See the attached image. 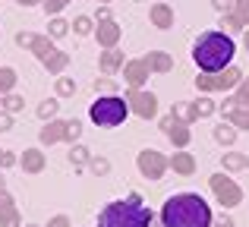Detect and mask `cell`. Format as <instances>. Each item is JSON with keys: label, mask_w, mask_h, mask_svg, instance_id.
Here are the masks:
<instances>
[{"label": "cell", "mask_w": 249, "mask_h": 227, "mask_svg": "<svg viewBox=\"0 0 249 227\" xmlns=\"http://www.w3.org/2000/svg\"><path fill=\"white\" fill-rule=\"evenodd\" d=\"M214 215L199 192H174L161 205V227H212Z\"/></svg>", "instance_id": "1"}, {"label": "cell", "mask_w": 249, "mask_h": 227, "mask_svg": "<svg viewBox=\"0 0 249 227\" xmlns=\"http://www.w3.org/2000/svg\"><path fill=\"white\" fill-rule=\"evenodd\" d=\"M233 54H237V44L227 32H202L193 41V60L202 73H221V70L231 67Z\"/></svg>", "instance_id": "2"}, {"label": "cell", "mask_w": 249, "mask_h": 227, "mask_svg": "<svg viewBox=\"0 0 249 227\" xmlns=\"http://www.w3.org/2000/svg\"><path fill=\"white\" fill-rule=\"evenodd\" d=\"M155 211L142 202L139 192H129L126 199H114L98 211V227H152Z\"/></svg>", "instance_id": "3"}, {"label": "cell", "mask_w": 249, "mask_h": 227, "mask_svg": "<svg viewBox=\"0 0 249 227\" xmlns=\"http://www.w3.org/2000/svg\"><path fill=\"white\" fill-rule=\"evenodd\" d=\"M89 117H91L95 126H120L129 117V105H126L123 95H104V98L91 101Z\"/></svg>", "instance_id": "4"}, {"label": "cell", "mask_w": 249, "mask_h": 227, "mask_svg": "<svg viewBox=\"0 0 249 227\" xmlns=\"http://www.w3.org/2000/svg\"><path fill=\"white\" fill-rule=\"evenodd\" d=\"M240 82H243V70H237V67H227V70H221V73H202V76H196V88H199L202 95L231 92V88L240 86Z\"/></svg>", "instance_id": "5"}, {"label": "cell", "mask_w": 249, "mask_h": 227, "mask_svg": "<svg viewBox=\"0 0 249 227\" xmlns=\"http://www.w3.org/2000/svg\"><path fill=\"white\" fill-rule=\"evenodd\" d=\"M208 186H212L214 199L221 202V209H237V205L243 202L240 183L233 177H227V174H212V177H208Z\"/></svg>", "instance_id": "6"}, {"label": "cell", "mask_w": 249, "mask_h": 227, "mask_svg": "<svg viewBox=\"0 0 249 227\" xmlns=\"http://www.w3.org/2000/svg\"><path fill=\"white\" fill-rule=\"evenodd\" d=\"M126 105H129V114L142 117V120H152L158 114V95L155 92H145V88H129L126 95Z\"/></svg>", "instance_id": "7"}, {"label": "cell", "mask_w": 249, "mask_h": 227, "mask_svg": "<svg viewBox=\"0 0 249 227\" xmlns=\"http://www.w3.org/2000/svg\"><path fill=\"white\" fill-rule=\"evenodd\" d=\"M136 167H139V174L145 180H161L170 164L158 148H145V152H139V158H136Z\"/></svg>", "instance_id": "8"}, {"label": "cell", "mask_w": 249, "mask_h": 227, "mask_svg": "<svg viewBox=\"0 0 249 227\" xmlns=\"http://www.w3.org/2000/svg\"><path fill=\"white\" fill-rule=\"evenodd\" d=\"M161 133H164L177 148H186L189 139H193V129H189V123H183L174 111H170L167 117H161Z\"/></svg>", "instance_id": "9"}, {"label": "cell", "mask_w": 249, "mask_h": 227, "mask_svg": "<svg viewBox=\"0 0 249 227\" xmlns=\"http://www.w3.org/2000/svg\"><path fill=\"white\" fill-rule=\"evenodd\" d=\"M120 73H123V79H126V86H129V88H142V86L148 82V76H152L142 57H139V60H126Z\"/></svg>", "instance_id": "10"}, {"label": "cell", "mask_w": 249, "mask_h": 227, "mask_svg": "<svg viewBox=\"0 0 249 227\" xmlns=\"http://www.w3.org/2000/svg\"><path fill=\"white\" fill-rule=\"evenodd\" d=\"M120 35H123V29L110 19V22H98L95 25V38H98V44H101L104 51H110V48H117V41H120Z\"/></svg>", "instance_id": "11"}, {"label": "cell", "mask_w": 249, "mask_h": 227, "mask_svg": "<svg viewBox=\"0 0 249 227\" xmlns=\"http://www.w3.org/2000/svg\"><path fill=\"white\" fill-rule=\"evenodd\" d=\"M142 60H145L148 73H170V70H174V57H170L167 51H148Z\"/></svg>", "instance_id": "12"}, {"label": "cell", "mask_w": 249, "mask_h": 227, "mask_svg": "<svg viewBox=\"0 0 249 227\" xmlns=\"http://www.w3.org/2000/svg\"><path fill=\"white\" fill-rule=\"evenodd\" d=\"M123 51H117V48H110V51H101V57H98V67H101V73L104 76H114V73H120L123 70Z\"/></svg>", "instance_id": "13"}, {"label": "cell", "mask_w": 249, "mask_h": 227, "mask_svg": "<svg viewBox=\"0 0 249 227\" xmlns=\"http://www.w3.org/2000/svg\"><path fill=\"white\" fill-rule=\"evenodd\" d=\"M19 164H22L25 174H41L44 167H48V158H44L41 148H25L22 158H19Z\"/></svg>", "instance_id": "14"}, {"label": "cell", "mask_w": 249, "mask_h": 227, "mask_svg": "<svg viewBox=\"0 0 249 227\" xmlns=\"http://www.w3.org/2000/svg\"><path fill=\"white\" fill-rule=\"evenodd\" d=\"M29 51H32V54H35L41 63H48L60 48L54 44V38H51V35H35V41H32V48H29Z\"/></svg>", "instance_id": "15"}, {"label": "cell", "mask_w": 249, "mask_h": 227, "mask_svg": "<svg viewBox=\"0 0 249 227\" xmlns=\"http://www.w3.org/2000/svg\"><path fill=\"white\" fill-rule=\"evenodd\" d=\"M167 164L174 167V174H180V177H193L196 174V158L189 152H174V158H167Z\"/></svg>", "instance_id": "16"}, {"label": "cell", "mask_w": 249, "mask_h": 227, "mask_svg": "<svg viewBox=\"0 0 249 227\" xmlns=\"http://www.w3.org/2000/svg\"><path fill=\"white\" fill-rule=\"evenodd\" d=\"M231 107H249V76H243V82L233 88V95L224 101V107H221V111L227 114Z\"/></svg>", "instance_id": "17"}, {"label": "cell", "mask_w": 249, "mask_h": 227, "mask_svg": "<svg viewBox=\"0 0 249 227\" xmlns=\"http://www.w3.org/2000/svg\"><path fill=\"white\" fill-rule=\"evenodd\" d=\"M63 133H67V120H48V126H41V142L44 145H54V142H63Z\"/></svg>", "instance_id": "18"}, {"label": "cell", "mask_w": 249, "mask_h": 227, "mask_svg": "<svg viewBox=\"0 0 249 227\" xmlns=\"http://www.w3.org/2000/svg\"><path fill=\"white\" fill-rule=\"evenodd\" d=\"M148 19H152V25H158V29H170V25H174V10H170L167 3H152Z\"/></svg>", "instance_id": "19"}, {"label": "cell", "mask_w": 249, "mask_h": 227, "mask_svg": "<svg viewBox=\"0 0 249 227\" xmlns=\"http://www.w3.org/2000/svg\"><path fill=\"white\" fill-rule=\"evenodd\" d=\"M221 164H224V171H243V167H249V155H243V152H224Z\"/></svg>", "instance_id": "20"}, {"label": "cell", "mask_w": 249, "mask_h": 227, "mask_svg": "<svg viewBox=\"0 0 249 227\" xmlns=\"http://www.w3.org/2000/svg\"><path fill=\"white\" fill-rule=\"evenodd\" d=\"M224 120L237 129H249V107H231V111L224 114Z\"/></svg>", "instance_id": "21"}, {"label": "cell", "mask_w": 249, "mask_h": 227, "mask_svg": "<svg viewBox=\"0 0 249 227\" xmlns=\"http://www.w3.org/2000/svg\"><path fill=\"white\" fill-rule=\"evenodd\" d=\"M214 142H221V145H233L237 142V126H231V123H218L214 126Z\"/></svg>", "instance_id": "22"}, {"label": "cell", "mask_w": 249, "mask_h": 227, "mask_svg": "<svg viewBox=\"0 0 249 227\" xmlns=\"http://www.w3.org/2000/svg\"><path fill=\"white\" fill-rule=\"evenodd\" d=\"M44 67H48V73H51V76H60L63 70L70 67V54H67V51H57V54L51 57V60L44 63Z\"/></svg>", "instance_id": "23"}, {"label": "cell", "mask_w": 249, "mask_h": 227, "mask_svg": "<svg viewBox=\"0 0 249 227\" xmlns=\"http://www.w3.org/2000/svg\"><path fill=\"white\" fill-rule=\"evenodd\" d=\"M16 70L13 67H0V95H10L13 92V86H16Z\"/></svg>", "instance_id": "24"}, {"label": "cell", "mask_w": 249, "mask_h": 227, "mask_svg": "<svg viewBox=\"0 0 249 227\" xmlns=\"http://www.w3.org/2000/svg\"><path fill=\"white\" fill-rule=\"evenodd\" d=\"M218 25H221V32H227V35H233V32H246V25L240 22V19L233 16V13H224Z\"/></svg>", "instance_id": "25"}, {"label": "cell", "mask_w": 249, "mask_h": 227, "mask_svg": "<svg viewBox=\"0 0 249 227\" xmlns=\"http://www.w3.org/2000/svg\"><path fill=\"white\" fill-rule=\"evenodd\" d=\"M57 111H60V101L57 98H48V101L38 105V117H41V120H57Z\"/></svg>", "instance_id": "26"}, {"label": "cell", "mask_w": 249, "mask_h": 227, "mask_svg": "<svg viewBox=\"0 0 249 227\" xmlns=\"http://www.w3.org/2000/svg\"><path fill=\"white\" fill-rule=\"evenodd\" d=\"M70 161H73V167H85L91 161V155H89V148L85 145H79V142H76L73 148H70Z\"/></svg>", "instance_id": "27"}, {"label": "cell", "mask_w": 249, "mask_h": 227, "mask_svg": "<svg viewBox=\"0 0 249 227\" xmlns=\"http://www.w3.org/2000/svg\"><path fill=\"white\" fill-rule=\"evenodd\" d=\"M22 105H25V101H22V95H3V101H0V111H6V114H19V111H22Z\"/></svg>", "instance_id": "28"}, {"label": "cell", "mask_w": 249, "mask_h": 227, "mask_svg": "<svg viewBox=\"0 0 249 227\" xmlns=\"http://www.w3.org/2000/svg\"><path fill=\"white\" fill-rule=\"evenodd\" d=\"M70 25H73V22H67V19L54 16V19L48 22V35H51V38H63V35L70 32Z\"/></svg>", "instance_id": "29"}, {"label": "cell", "mask_w": 249, "mask_h": 227, "mask_svg": "<svg viewBox=\"0 0 249 227\" xmlns=\"http://www.w3.org/2000/svg\"><path fill=\"white\" fill-rule=\"evenodd\" d=\"M193 107H196V117H212L214 111H218V105H214L208 95H205V98H199V101H193Z\"/></svg>", "instance_id": "30"}, {"label": "cell", "mask_w": 249, "mask_h": 227, "mask_svg": "<svg viewBox=\"0 0 249 227\" xmlns=\"http://www.w3.org/2000/svg\"><path fill=\"white\" fill-rule=\"evenodd\" d=\"M0 227H22L19 209H6V211H0Z\"/></svg>", "instance_id": "31"}, {"label": "cell", "mask_w": 249, "mask_h": 227, "mask_svg": "<svg viewBox=\"0 0 249 227\" xmlns=\"http://www.w3.org/2000/svg\"><path fill=\"white\" fill-rule=\"evenodd\" d=\"M73 32L76 35H91V32H95V22H91L89 16H76L73 19Z\"/></svg>", "instance_id": "32"}, {"label": "cell", "mask_w": 249, "mask_h": 227, "mask_svg": "<svg viewBox=\"0 0 249 227\" xmlns=\"http://www.w3.org/2000/svg\"><path fill=\"white\" fill-rule=\"evenodd\" d=\"M231 13L249 29V0H233V10H231Z\"/></svg>", "instance_id": "33"}, {"label": "cell", "mask_w": 249, "mask_h": 227, "mask_svg": "<svg viewBox=\"0 0 249 227\" xmlns=\"http://www.w3.org/2000/svg\"><path fill=\"white\" fill-rule=\"evenodd\" d=\"M57 95H60V98H70V95H76V82L70 79V76H60V79H57Z\"/></svg>", "instance_id": "34"}, {"label": "cell", "mask_w": 249, "mask_h": 227, "mask_svg": "<svg viewBox=\"0 0 249 227\" xmlns=\"http://www.w3.org/2000/svg\"><path fill=\"white\" fill-rule=\"evenodd\" d=\"M79 136H82V123H79V120H67V133H63V142H70V145H73Z\"/></svg>", "instance_id": "35"}, {"label": "cell", "mask_w": 249, "mask_h": 227, "mask_svg": "<svg viewBox=\"0 0 249 227\" xmlns=\"http://www.w3.org/2000/svg\"><path fill=\"white\" fill-rule=\"evenodd\" d=\"M89 167H91V174H98V177H101V174L110 171V161H107V158H91Z\"/></svg>", "instance_id": "36"}, {"label": "cell", "mask_w": 249, "mask_h": 227, "mask_svg": "<svg viewBox=\"0 0 249 227\" xmlns=\"http://www.w3.org/2000/svg\"><path fill=\"white\" fill-rule=\"evenodd\" d=\"M67 3H70V0H44V10H48V16H57Z\"/></svg>", "instance_id": "37"}, {"label": "cell", "mask_w": 249, "mask_h": 227, "mask_svg": "<svg viewBox=\"0 0 249 227\" xmlns=\"http://www.w3.org/2000/svg\"><path fill=\"white\" fill-rule=\"evenodd\" d=\"M95 88H98V92H110V95H117V92H114V79H110V76H101V79H95Z\"/></svg>", "instance_id": "38"}, {"label": "cell", "mask_w": 249, "mask_h": 227, "mask_svg": "<svg viewBox=\"0 0 249 227\" xmlns=\"http://www.w3.org/2000/svg\"><path fill=\"white\" fill-rule=\"evenodd\" d=\"M32 41H35L32 32H16V44H19V48H32Z\"/></svg>", "instance_id": "39"}, {"label": "cell", "mask_w": 249, "mask_h": 227, "mask_svg": "<svg viewBox=\"0 0 249 227\" xmlns=\"http://www.w3.org/2000/svg\"><path fill=\"white\" fill-rule=\"evenodd\" d=\"M6 209H16V202H13V196L6 190H0V211H6Z\"/></svg>", "instance_id": "40"}, {"label": "cell", "mask_w": 249, "mask_h": 227, "mask_svg": "<svg viewBox=\"0 0 249 227\" xmlns=\"http://www.w3.org/2000/svg\"><path fill=\"white\" fill-rule=\"evenodd\" d=\"M212 6L221 13V16H224V13H231V10H233V0H212Z\"/></svg>", "instance_id": "41"}, {"label": "cell", "mask_w": 249, "mask_h": 227, "mask_svg": "<svg viewBox=\"0 0 249 227\" xmlns=\"http://www.w3.org/2000/svg\"><path fill=\"white\" fill-rule=\"evenodd\" d=\"M16 155H13V152H6V148H3V152H0V167H13V164H16Z\"/></svg>", "instance_id": "42"}, {"label": "cell", "mask_w": 249, "mask_h": 227, "mask_svg": "<svg viewBox=\"0 0 249 227\" xmlns=\"http://www.w3.org/2000/svg\"><path fill=\"white\" fill-rule=\"evenodd\" d=\"M48 227H73V224H70V218H67V215H54V218L48 221Z\"/></svg>", "instance_id": "43"}, {"label": "cell", "mask_w": 249, "mask_h": 227, "mask_svg": "<svg viewBox=\"0 0 249 227\" xmlns=\"http://www.w3.org/2000/svg\"><path fill=\"white\" fill-rule=\"evenodd\" d=\"M6 129H13V114L0 111V133H6Z\"/></svg>", "instance_id": "44"}, {"label": "cell", "mask_w": 249, "mask_h": 227, "mask_svg": "<svg viewBox=\"0 0 249 227\" xmlns=\"http://www.w3.org/2000/svg\"><path fill=\"white\" fill-rule=\"evenodd\" d=\"M212 227H237V224H233V218L221 215V218H214V221H212Z\"/></svg>", "instance_id": "45"}, {"label": "cell", "mask_w": 249, "mask_h": 227, "mask_svg": "<svg viewBox=\"0 0 249 227\" xmlns=\"http://www.w3.org/2000/svg\"><path fill=\"white\" fill-rule=\"evenodd\" d=\"M95 22H110V10H107V6H101V10H98Z\"/></svg>", "instance_id": "46"}, {"label": "cell", "mask_w": 249, "mask_h": 227, "mask_svg": "<svg viewBox=\"0 0 249 227\" xmlns=\"http://www.w3.org/2000/svg\"><path fill=\"white\" fill-rule=\"evenodd\" d=\"M16 3H22V6H35V3H44V0H16Z\"/></svg>", "instance_id": "47"}, {"label": "cell", "mask_w": 249, "mask_h": 227, "mask_svg": "<svg viewBox=\"0 0 249 227\" xmlns=\"http://www.w3.org/2000/svg\"><path fill=\"white\" fill-rule=\"evenodd\" d=\"M243 48H246V51H249V29H246V32H243Z\"/></svg>", "instance_id": "48"}, {"label": "cell", "mask_w": 249, "mask_h": 227, "mask_svg": "<svg viewBox=\"0 0 249 227\" xmlns=\"http://www.w3.org/2000/svg\"><path fill=\"white\" fill-rule=\"evenodd\" d=\"M0 190H3V174H0Z\"/></svg>", "instance_id": "49"}, {"label": "cell", "mask_w": 249, "mask_h": 227, "mask_svg": "<svg viewBox=\"0 0 249 227\" xmlns=\"http://www.w3.org/2000/svg\"><path fill=\"white\" fill-rule=\"evenodd\" d=\"M95 3H110V0H95Z\"/></svg>", "instance_id": "50"}, {"label": "cell", "mask_w": 249, "mask_h": 227, "mask_svg": "<svg viewBox=\"0 0 249 227\" xmlns=\"http://www.w3.org/2000/svg\"><path fill=\"white\" fill-rule=\"evenodd\" d=\"M25 227H38V224H25Z\"/></svg>", "instance_id": "51"}, {"label": "cell", "mask_w": 249, "mask_h": 227, "mask_svg": "<svg viewBox=\"0 0 249 227\" xmlns=\"http://www.w3.org/2000/svg\"><path fill=\"white\" fill-rule=\"evenodd\" d=\"M0 152H3V148H0Z\"/></svg>", "instance_id": "52"}]
</instances>
